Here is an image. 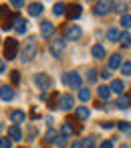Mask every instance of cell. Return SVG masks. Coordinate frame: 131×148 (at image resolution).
Returning a JSON list of instances; mask_svg holds the SVG:
<instances>
[{"label":"cell","mask_w":131,"mask_h":148,"mask_svg":"<svg viewBox=\"0 0 131 148\" xmlns=\"http://www.w3.org/2000/svg\"><path fill=\"white\" fill-rule=\"evenodd\" d=\"M75 114H77V118H79V120H87V118H89V110H87V108H83V106H81V108H77V110H75Z\"/></svg>","instance_id":"d4e9b609"},{"label":"cell","mask_w":131,"mask_h":148,"mask_svg":"<svg viewBox=\"0 0 131 148\" xmlns=\"http://www.w3.org/2000/svg\"><path fill=\"white\" fill-rule=\"evenodd\" d=\"M117 128H119L121 132H127V130H131V124H127V122H119Z\"/></svg>","instance_id":"e575fe53"},{"label":"cell","mask_w":131,"mask_h":148,"mask_svg":"<svg viewBox=\"0 0 131 148\" xmlns=\"http://www.w3.org/2000/svg\"><path fill=\"white\" fill-rule=\"evenodd\" d=\"M109 87H111V91H115V93H119V95L125 93V83H123L121 79H113Z\"/></svg>","instance_id":"4fadbf2b"},{"label":"cell","mask_w":131,"mask_h":148,"mask_svg":"<svg viewBox=\"0 0 131 148\" xmlns=\"http://www.w3.org/2000/svg\"><path fill=\"white\" fill-rule=\"evenodd\" d=\"M125 6H127V4H125V2H115V4H113V10H115V12H119V14H121V12H123V10H125Z\"/></svg>","instance_id":"4dcf8cb0"},{"label":"cell","mask_w":131,"mask_h":148,"mask_svg":"<svg viewBox=\"0 0 131 148\" xmlns=\"http://www.w3.org/2000/svg\"><path fill=\"white\" fill-rule=\"evenodd\" d=\"M71 148H85V144H83V142H73Z\"/></svg>","instance_id":"60d3db41"},{"label":"cell","mask_w":131,"mask_h":148,"mask_svg":"<svg viewBox=\"0 0 131 148\" xmlns=\"http://www.w3.org/2000/svg\"><path fill=\"white\" fill-rule=\"evenodd\" d=\"M101 128H105V130H111V128H113V124H111V122H103V124H101Z\"/></svg>","instance_id":"ab89813d"},{"label":"cell","mask_w":131,"mask_h":148,"mask_svg":"<svg viewBox=\"0 0 131 148\" xmlns=\"http://www.w3.org/2000/svg\"><path fill=\"white\" fill-rule=\"evenodd\" d=\"M83 144H85V148H95V138H93V136H89V138H85V142H83Z\"/></svg>","instance_id":"836d02e7"},{"label":"cell","mask_w":131,"mask_h":148,"mask_svg":"<svg viewBox=\"0 0 131 148\" xmlns=\"http://www.w3.org/2000/svg\"><path fill=\"white\" fill-rule=\"evenodd\" d=\"M99 148H113V142H111V140H103Z\"/></svg>","instance_id":"74e56055"},{"label":"cell","mask_w":131,"mask_h":148,"mask_svg":"<svg viewBox=\"0 0 131 148\" xmlns=\"http://www.w3.org/2000/svg\"><path fill=\"white\" fill-rule=\"evenodd\" d=\"M109 93H111V87H109V85H101V87L97 89V95H99L101 99H107Z\"/></svg>","instance_id":"603a6c76"},{"label":"cell","mask_w":131,"mask_h":148,"mask_svg":"<svg viewBox=\"0 0 131 148\" xmlns=\"http://www.w3.org/2000/svg\"><path fill=\"white\" fill-rule=\"evenodd\" d=\"M0 71H2V73H6V61H2V65H0Z\"/></svg>","instance_id":"7bdbcfd3"},{"label":"cell","mask_w":131,"mask_h":148,"mask_svg":"<svg viewBox=\"0 0 131 148\" xmlns=\"http://www.w3.org/2000/svg\"><path fill=\"white\" fill-rule=\"evenodd\" d=\"M55 144H57L59 148H65V144H67V136L59 134V136H57V140H55Z\"/></svg>","instance_id":"f546056e"},{"label":"cell","mask_w":131,"mask_h":148,"mask_svg":"<svg viewBox=\"0 0 131 148\" xmlns=\"http://www.w3.org/2000/svg\"><path fill=\"white\" fill-rule=\"evenodd\" d=\"M81 4H71V6H67V16L71 18V21H75V18H79L81 16Z\"/></svg>","instance_id":"8fae6325"},{"label":"cell","mask_w":131,"mask_h":148,"mask_svg":"<svg viewBox=\"0 0 131 148\" xmlns=\"http://www.w3.org/2000/svg\"><path fill=\"white\" fill-rule=\"evenodd\" d=\"M34 83L43 89V93H47V89L51 87V77H49L47 73H38V75L34 77Z\"/></svg>","instance_id":"8992f818"},{"label":"cell","mask_w":131,"mask_h":148,"mask_svg":"<svg viewBox=\"0 0 131 148\" xmlns=\"http://www.w3.org/2000/svg\"><path fill=\"white\" fill-rule=\"evenodd\" d=\"M43 10H45V8H43L41 2H32V4H28V14H30V16H38Z\"/></svg>","instance_id":"e0dca14e"},{"label":"cell","mask_w":131,"mask_h":148,"mask_svg":"<svg viewBox=\"0 0 131 148\" xmlns=\"http://www.w3.org/2000/svg\"><path fill=\"white\" fill-rule=\"evenodd\" d=\"M73 106H75V97H73L71 93H65V95L59 97V108H61V110L69 112V110H73Z\"/></svg>","instance_id":"5b68a950"},{"label":"cell","mask_w":131,"mask_h":148,"mask_svg":"<svg viewBox=\"0 0 131 148\" xmlns=\"http://www.w3.org/2000/svg\"><path fill=\"white\" fill-rule=\"evenodd\" d=\"M119 67H123V63H121V55L115 53V55L109 57V69H119Z\"/></svg>","instance_id":"9a60e30c"},{"label":"cell","mask_w":131,"mask_h":148,"mask_svg":"<svg viewBox=\"0 0 131 148\" xmlns=\"http://www.w3.org/2000/svg\"><path fill=\"white\" fill-rule=\"evenodd\" d=\"M63 81L69 85V87H73V89H83V79H81V75L79 73H65L63 75Z\"/></svg>","instance_id":"3957f363"},{"label":"cell","mask_w":131,"mask_h":148,"mask_svg":"<svg viewBox=\"0 0 131 148\" xmlns=\"http://www.w3.org/2000/svg\"><path fill=\"white\" fill-rule=\"evenodd\" d=\"M12 6H16V8H20V6H24V2H20V0H12V2H10Z\"/></svg>","instance_id":"f35d334b"},{"label":"cell","mask_w":131,"mask_h":148,"mask_svg":"<svg viewBox=\"0 0 131 148\" xmlns=\"http://www.w3.org/2000/svg\"><path fill=\"white\" fill-rule=\"evenodd\" d=\"M57 136H59V134H57V132L51 128V130H47V134H45V140H47V142H55V140H57Z\"/></svg>","instance_id":"83f0119b"},{"label":"cell","mask_w":131,"mask_h":148,"mask_svg":"<svg viewBox=\"0 0 131 148\" xmlns=\"http://www.w3.org/2000/svg\"><path fill=\"white\" fill-rule=\"evenodd\" d=\"M121 27L123 29H131V14H123L121 16Z\"/></svg>","instance_id":"f1b7e54d"},{"label":"cell","mask_w":131,"mask_h":148,"mask_svg":"<svg viewBox=\"0 0 131 148\" xmlns=\"http://www.w3.org/2000/svg\"><path fill=\"white\" fill-rule=\"evenodd\" d=\"M91 53H93L95 59H103V57H105V47H103V45H93Z\"/></svg>","instance_id":"d6986e66"},{"label":"cell","mask_w":131,"mask_h":148,"mask_svg":"<svg viewBox=\"0 0 131 148\" xmlns=\"http://www.w3.org/2000/svg\"><path fill=\"white\" fill-rule=\"evenodd\" d=\"M119 43H121V47H129V45H131V35H129V33H121Z\"/></svg>","instance_id":"484cf974"},{"label":"cell","mask_w":131,"mask_h":148,"mask_svg":"<svg viewBox=\"0 0 131 148\" xmlns=\"http://www.w3.org/2000/svg\"><path fill=\"white\" fill-rule=\"evenodd\" d=\"M121 148H127V146H121Z\"/></svg>","instance_id":"ee69618b"},{"label":"cell","mask_w":131,"mask_h":148,"mask_svg":"<svg viewBox=\"0 0 131 148\" xmlns=\"http://www.w3.org/2000/svg\"><path fill=\"white\" fill-rule=\"evenodd\" d=\"M117 108H121V110L131 108V99H129V95H127V93H123V95H119V97H117Z\"/></svg>","instance_id":"2e32d148"},{"label":"cell","mask_w":131,"mask_h":148,"mask_svg":"<svg viewBox=\"0 0 131 148\" xmlns=\"http://www.w3.org/2000/svg\"><path fill=\"white\" fill-rule=\"evenodd\" d=\"M16 55H18V41L6 39L4 41V59H16Z\"/></svg>","instance_id":"7a4b0ae2"},{"label":"cell","mask_w":131,"mask_h":148,"mask_svg":"<svg viewBox=\"0 0 131 148\" xmlns=\"http://www.w3.org/2000/svg\"><path fill=\"white\" fill-rule=\"evenodd\" d=\"M16 21H18V16H6V8H2V31H8V29H12L14 25H16Z\"/></svg>","instance_id":"52a82bcc"},{"label":"cell","mask_w":131,"mask_h":148,"mask_svg":"<svg viewBox=\"0 0 131 148\" xmlns=\"http://www.w3.org/2000/svg\"><path fill=\"white\" fill-rule=\"evenodd\" d=\"M101 75H103V77H105V79H109V77H111V69H105V71H103V73H101Z\"/></svg>","instance_id":"b9f144b4"},{"label":"cell","mask_w":131,"mask_h":148,"mask_svg":"<svg viewBox=\"0 0 131 148\" xmlns=\"http://www.w3.org/2000/svg\"><path fill=\"white\" fill-rule=\"evenodd\" d=\"M10 77H12V83H18V81H20V73H18V71H12Z\"/></svg>","instance_id":"8d00e7d4"},{"label":"cell","mask_w":131,"mask_h":148,"mask_svg":"<svg viewBox=\"0 0 131 148\" xmlns=\"http://www.w3.org/2000/svg\"><path fill=\"white\" fill-rule=\"evenodd\" d=\"M8 136H10L12 140H20V138H22V132H20L18 126H10V128H8Z\"/></svg>","instance_id":"44dd1931"},{"label":"cell","mask_w":131,"mask_h":148,"mask_svg":"<svg viewBox=\"0 0 131 148\" xmlns=\"http://www.w3.org/2000/svg\"><path fill=\"white\" fill-rule=\"evenodd\" d=\"M83 37V31H81V27H77V25H71L69 29H67V41H79Z\"/></svg>","instance_id":"ba28073f"},{"label":"cell","mask_w":131,"mask_h":148,"mask_svg":"<svg viewBox=\"0 0 131 148\" xmlns=\"http://www.w3.org/2000/svg\"><path fill=\"white\" fill-rule=\"evenodd\" d=\"M24 120H26V116H24V112H20V110H14V112L10 114V122H14V126L22 124Z\"/></svg>","instance_id":"5bb4252c"},{"label":"cell","mask_w":131,"mask_h":148,"mask_svg":"<svg viewBox=\"0 0 131 148\" xmlns=\"http://www.w3.org/2000/svg\"><path fill=\"white\" fill-rule=\"evenodd\" d=\"M53 33H55L53 23L43 21V23H41V37H43V39H51V37H53Z\"/></svg>","instance_id":"9c48e42d"},{"label":"cell","mask_w":131,"mask_h":148,"mask_svg":"<svg viewBox=\"0 0 131 148\" xmlns=\"http://www.w3.org/2000/svg\"><path fill=\"white\" fill-rule=\"evenodd\" d=\"M65 45H67V39H63V37H59V39H55V41L51 43V53H53L55 57H61V53H63V49H65Z\"/></svg>","instance_id":"277c9868"},{"label":"cell","mask_w":131,"mask_h":148,"mask_svg":"<svg viewBox=\"0 0 131 148\" xmlns=\"http://www.w3.org/2000/svg\"><path fill=\"white\" fill-rule=\"evenodd\" d=\"M119 39H121V33H119L117 29H109V31H107V41L119 43Z\"/></svg>","instance_id":"ffe728a7"},{"label":"cell","mask_w":131,"mask_h":148,"mask_svg":"<svg viewBox=\"0 0 131 148\" xmlns=\"http://www.w3.org/2000/svg\"><path fill=\"white\" fill-rule=\"evenodd\" d=\"M121 73H123V75H127V77L131 75V63H129V61H127V63H123V67H121Z\"/></svg>","instance_id":"1f68e13d"},{"label":"cell","mask_w":131,"mask_h":148,"mask_svg":"<svg viewBox=\"0 0 131 148\" xmlns=\"http://www.w3.org/2000/svg\"><path fill=\"white\" fill-rule=\"evenodd\" d=\"M36 51H38L36 39H34V37H28V39L24 41V49H22V57H20V61H22V63L32 61V57L36 55Z\"/></svg>","instance_id":"6da1fadb"},{"label":"cell","mask_w":131,"mask_h":148,"mask_svg":"<svg viewBox=\"0 0 131 148\" xmlns=\"http://www.w3.org/2000/svg\"><path fill=\"white\" fill-rule=\"evenodd\" d=\"M26 29H28V23H26L24 18H18V21H16V25H14V31H16L18 35H24V33H26Z\"/></svg>","instance_id":"ac0fdd59"},{"label":"cell","mask_w":131,"mask_h":148,"mask_svg":"<svg viewBox=\"0 0 131 148\" xmlns=\"http://www.w3.org/2000/svg\"><path fill=\"white\" fill-rule=\"evenodd\" d=\"M111 8H113V2H97V4H95V14H99V16L109 14Z\"/></svg>","instance_id":"30bf717a"},{"label":"cell","mask_w":131,"mask_h":148,"mask_svg":"<svg viewBox=\"0 0 131 148\" xmlns=\"http://www.w3.org/2000/svg\"><path fill=\"white\" fill-rule=\"evenodd\" d=\"M12 144H10V140H8V136L6 138H0V148H10Z\"/></svg>","instance_id":"d590c367"},{"label":"cell","mask_w":131,"mask_h":148,"mask_svg":"<svg viewBox=\"0 0 131 148\" xmlns=\"http://www.w3.org/2000/svg\"><path fill=\"white\" fill-rule=\"evenodd\" d=\"M73 132H75V128H73L69 122H65V124H63V128H61V134L69 138V136H73Z\"/></svg>","instance_id":"cb8c5ba5"},{"label":"cell","mask_w":131,"mask_h":148,"mask_svg":"<svg viewBox=\"0 0 131 148\" xmlns=\"http://www.w3.org/2000/svg\"><path fill=\"white\" fill-rule=\"evenodd\" d=\"M53 12H55V16H63V14H67V6L63 2H57L55 8H53Z\"/></svg>","instance_id":"7402d4cb"},{"label":"cell","mask_w":131,"mask_h":148,"mask_svg":"<svg viewBox=\"0 0 131 148\" xmlns=\"http://www.w3.org/2000/svg\"><path fill=\"white\" fill-rule=\"evenodd\" d=\"M79 97H81V101H89V99H91V89H89V87H83V89L79 91Z\"/></svg>","instance_id":"4316f807"},{"label":"cell","mask_w":131,"mask_h":148,"mask_svg":"<svg viewBox=\"0 0 131 148\" xmlns=\"http://www.w3.org/2000/svg\"><path fill=\"white\" fill-rule=\"evenodd\" d=\"M87 79H89L91 83H95V81H97V71H95V69H89V73H87Z\"/></svg>","instance_id":"d6a6232c"},{"label":"cell","mask_w":131,"mask_h":148,"mask_svg":"<svg viewBox=\"0 0 131 148\" xmlns=\"http://www.w3.org/2000/svg\"><path fill=\"white\" fill-rule=\"evenodd\" d=\"M0 97H2V101H10L14 97L12 85H2V87H0Z\"/></svg>","instance_id":"7c38bea8"}]
</instances>
